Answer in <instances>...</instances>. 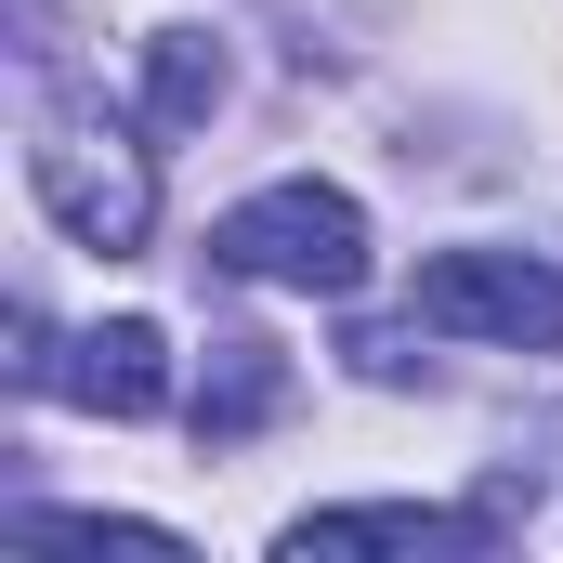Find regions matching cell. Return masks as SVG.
Here are the masks:
<instances>
[{"label": "cell", "mask_w": 563, "mask_h": 563, "mask_svg": "<svg viewBox=\"0 0 563 563\" xmlns=\"http://www.w3.org/2000/svg\"><path fill=\"white\" fill-rule=\"evenodd\" d=\"M210 263H223V276H263V288L341 301V288H367V210L301 170V184H263V197H236V210L210 223Z\"/></svg>", "instance_id": "cell-1"}, {"label": "cell", "mask_w": 563, "mask_h": 563, "mask_svg": "<svg viewBox=\"0 0 563 563\" xmlns=\"http://www.w3.org/2000/svg\"><path fill=\"white\" fill-rule=\"evenodd\" d=\"M407 314L445 341H511V354H563V276L538 250H432Z\"/></svg>", "instance_id": "cell-2"}, {"label": "cell", "mask_w": 563, "mask_h": 563, "mask_svg": "<svg viewBox=\"0 0 563 563\" xmlns=\"http://www.w3.org/2000/svg\"><path fill=\"white\" fill-rule=\"evenodd\" d=\"M26 184H40V210H53L79 250H144V223H157V170H144V144L79 132V119H53V132L26 144Z\"/></svg>", "instance_id": "cell-3"}, {"label": "cell", "mask_w": 563, "mask_h": 563, "mask_svg": "<svg viewBox=\"0 0 563 563\" xmlns=\"http://www.w3.org/2000/svg\"><path fill=\"white\" fill-rule=\"evenodd\" d=\"M53 394L92 407V420H157V407H170V341H157L144 314H106V328H79V341L53 354Z\"/></svg>", "instance_id": "cell-4"}, {"label": "cell", "mask_w": 563, "mask_h": 563, "mask_svg": "<svg viewBox=\"0 0 563 563\" xmlns=\"http://www.w3.org/2000/svg\"><path fill=\"white\" fill-rule=\"evenodd\" d=\"M485 511H420V498H380V511H301L288 563H341V551H472Z\"/></svg>", "instance_id": "cell-5"}, {"label": "cell", "mask_w": 563, "mask_h": 563, "mask_svg": "<svg viewBox=\"0 0 563 563\" xmlns=\"http://www.w3.org/2000/svg\"><path fill=\"white\" fill-rule=\"evenodd\" d=\"M288 407V354L263 341V328H236V341H210V380H197V445H236V432H263Z\"/></svg>", "instance_id": "cell-6"}, {"label": "cell", "mask_w": 563, "mask_h": 563, "mask_svg": "<svg viewBox=\"0 0 563 563\" xmlns=\"http://www.w3.org/2000/svg\"><path fill=\"white\" fill-rule=\"evenodd\" d=\"M210 106H223V40H197V26L144 40V119L157 132H197Z\"/></svg>", "instance_id": "cell-7"}, {"label": "cell", "mask_w": 563, "mask_h": 563, "mask_svg": "<svg viewBox=\"0 0 563 563\" xmlns=\"http://www.w3.org/2000/svg\"><path fill=\"white\" fill-rule=\"evenodd\" d=\"M26 538H40V551H144V563L184 551L170 525H119V511H26Z\"/></svg>", "instance_id": "cell-8"}]
</instances>
